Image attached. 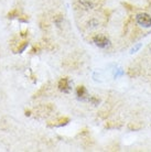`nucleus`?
Instances as JSON below:
<instances>
[{
  "label": "nucleus",
  "mask_w": 151,
  "mask_h": 152,
  "mask_svg": "<svg viewBox=\"0 0 151 152\" xmlns=\"http://www.w3.org/2000/svg\"><path fill=\"white\" fill-rule=\"evenodd\" d=\"M93 42L98 48H102V49L109 45V39L104 34H95L93 37Z\"/></svg>",
  "instance_id": "f257e3e1"
},
{
  "label": "nucleus",
  "mask_w": 151,
  "mask_h": 152,
  "mask_svg": "<svg viewBox=\"0 0 151 152\" xmlns=\"http://www.w3.org/2000/svg\"><path fill=\"white\" fill-rule=\"evenodd\" d=\"M137 22L139 26L144 28H149L151 27V15H148V13H139L137 15Z\"/></svg>",
  "instance_id": "f03ea898"
},
{
  "label": "nucleus",
  "mask_w": 151,
  "mask_h": 152,
  "mask_svg": "<svg viewBox=\"0 0 151 152\" xmlns=\"http://www.w3.org/2000/svg\"><path fill=\"white\" fill-rule=\"evenodd\" d=\"M28 44H29V42L26 41V40H23L22 42H12L11 44V49L12 51L15 52V53H21L23 50L26 49V46H28Z\"/></svg>",
  "instance_id": "7ed1b4c3"
},
{
  "label": "nucleus",
  "mask_w": 151,
  "mask_h": 152,
  "mask_svg": "<svg viewBox=\"0 0 151 152\" xmlns=\"http://www.w3.org/2000/svg\"><path fill=\"white\" fill-rule=\"evenodd\" d=\"M57 87L61 91H64V93H67L70 91V80L67 77H62L60 80H59V84H57Z\"/></svg>",
  "instance_id": "20e7f679"
},
{
  "label": "nucleus",
  "mask_w": 151,
  "mask_h": 152,
  "mask_svg": "<svg viewBox=\"0 0 151 152\" xmlns=\"http://www.w3.org/2000/svg\"><path fill=\"white\" fill-rule=\"evenodd\" d=\"M79 6L83 8L84 10H91L94 9L96 4H95L94 0H78Z\"/></svg>",
  "instance_id": "39448f33"
},
{
  "label": "nucleus",
  "mask_w": 151,
  "mask_h": 152,
  "mask_svg": "<svg viewBox=\"0 0 151 152\" xmlns=\"http://www.w3.org/2000/svg\"><path fill=\"white\" fill-rule=\"evenodd\" d=\"M52 122L53 124H50L49 126H51V127H62V126L67 125L68 122H70V119H68L67 117H62V118L56 119V120H54V121H52Z\"/></svg>",
  "instance_id": "423d86ee"
},
{
  "label": "nucleus",
  "mask_w": 151,
  "mask_h": 152,
  "mask_svg": "<svg viewBox=\"0 0 151 152\" xmlns=\"http://www.w3.org/2000/svg\"><path fill=\"white\" fill-rule=\"evenodd\" d=\"M76 95L78 96L79 98L84 99L85 97L87 96V91L86 88L84 87L83 85H81V86H78V87L76 88Z\"/></svg>",
  "instance_id": "0eeeda50"
},
{
  "label": "nucleus",
  "mask_w": 151,
  "mask_h": 152,
  "mask_svg": "<svg viewBox=\"0 0 151 152\" xmlns=\"http://www.w3.org/2000/svg\"><path fill=\"white\" fill-rule=\"evenodd\" d=\"M19 15H20L19 10H18V9H13V10H11L10 12H8L7 17L9 19H13V18H17V17H19Z\"/></svg>",
  "instance_id": "6e6552de"
},
{
  "label": "nucleus",
  "mask_w": 151,
  "mask_h": 152,
  "mask_svg": "<svg viewBox=\"0 0 151 152\" xmlns=\"http://www.w3.org/2000/svg\"><path fill=\"white\" fill-rule=\"evenodd\" d=\"M41 44H35V45H33V48H32V50H31V53L32 54H35V53H39L40 51H41Z\"/></svg>",
  "instance_id": "1a4fd4ad"
},
{
  "label": "nucleus",
  "mask_w": 151,
  "mask_h": 152,
  "mask_svg": "<svg viewBox=\"0 0 151 152\" xmlns=\"http://www.w3.org/2000/svg\"><path fill=\"white\" fill-rule=\"evenodd\" d=\"M54 21H55L57 27H61V23L63 21V17L62 15H56V17H54Z\"/></svg>",
  "instance_id": "9d476101"
},
{
  "label": "nucleus",
  "mask_w": 151,
  "mask_h": 152,
  "mask_svg": "<svg viewBox=\"0 0 151 152\" xmlns=\"http://www.w3.org/2000/svg\"><path fill=\"white\" fill-rule=\"evenodd\" d=\"M88 100H89V103H92L93 105H98L99 102H100V100H99L97 97H95V96H92V97H89V98H88Z\"/></svg>",
  "instance_id": "9b49d317"
},
{
  "label": "nucleus",
  "mask_w": 151,
  "mask_h": 152,
  "mask_svg": "<svg viewBox=\"0 0 151 152\" xmlns=\"http://www.w3.org/2000/svg\"><path fill=\"white\" fill-rule=\"evenodd\" d=\"M18 19L21 21V22H28V20H29V17L26 15H19L18 17Z\"/></svg>",
  "instance_id": "f8f14e48"
},
{
  "label": "nucleus",
  "mask_w": 151,
  "mask_h": 152,
  "mask_svg": "<svg viewBox=\"0 0 151 152\" xmlns=\"http://www.w3.org/2000/svg\"><path fill=\"white\" fill-rule=\"evenodd\" d=\"M140 48H141V44H138V45H136L135 48H132V49H131V53H135V52H136V51H138Z\"/></svg>",
  "instance_id": "ddd939ff"
}]
</instances>
